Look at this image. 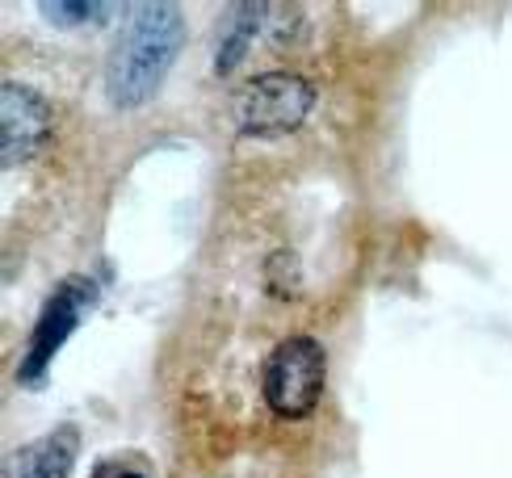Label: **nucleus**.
Listing matches in <instances>:
<instances>
[{"label": "nucleus", "mask_w": 512, "mask_h": 478, "mask_svg": "<svg viewBox=\"0 0 512 478\" xmlns=\"http://www.w3.org/2000/svg\"><path fill=\"white\" fill-rule=\"evenodd\" d=\"M181 13L173 5H143L135 9V21L126 26L118 51L110 59V93L118 105H139L147 101L164 72L173 68L177 47H181Z\"/></svg>", "instance_id": "obj_1"}, {"label": "nucleus", "mask_w": 512, "mask_h": 478, "mask_svg": "<svg viewBox=\"0 0 512 478\" xmlns=\"http://www.w3.org/2000/svg\"><path fill=\"white\" fill-rule=\"evenodd\" d=\"M265 403L286 420H303L324 395V349L311 336L282 340L265 361Z\"/></svg>", "instance_id": "obj_2"}, {"label": "nucleus", "mask_w": 512, "mask_h": 478, "mask_svg": "<svg viewBox=\"0 0 512 478\" xmlns=\"http://www.w3.org/2000/svg\"><path fill=\"white\" fill-rule=\"evenodd\" d=\"M315 89L294 72H265L244 84L236 101V126L244 135H286L307 122Z\"/></svg>", "instance_id": "obj_3"}, {"label": "nucleus", "mask_w": 512, "mask_h": 478, "mask_svg": "<svg viewBox=\"0 0 512 478\" xmlns=\"http://www.w3.org/2000/svg\"><path fill=\"white\" fill-rule=\"evenodd\" d=\"M51 135V105L42 101L26 84H5L0 93V151L5 160L17 164L34 156Z\"/></svg>", "instance_id": "obj_4"}, {"label": "nucleus", "mask_w": 512, "mask_h": 478, "mask_svg": "<svg viewBox=\"0 0 512 478\" xmlns=\"http://www.w3.org/2000/svg\"><path fill=\"white\" fill-rule=\"evenodd\" d=\"M89 298H93V286L84 277H76V281H63L59 294L47 302V311H42V319H38L34 344H30V357H26V365H21V378H26V382L47 369L51 353L63 344V336L76 328V319H80L84 307H89Z\"/></svg>", "instance_id": "obj_5"}, {"label": "nucleus", "mask_w": 512, "mask_h": 478, "mask_svg": "<svg viewBox=\"0 0 512 478\" xmlns=\"http://www.w3.org/2000/svg\"><path fill=\"white\" fill-rule=\"evenodd\" d=\"M76 462V428H55L42 441L13 453L9 478H68Z\"/></svg>", "instance_id": "obj_6"}, {"label": "nucleus", "mask_w": 512, "mask_h": 478, "mask_svg": "<svg viewBox=\"0 0 512 478\" xmlns=\"http://www.w3.org/2000/svg\"><path fill=\"white\" fill-rule=\"evenodd\" d=\"M47 17H63V26H80L84 17H110L114 5H42Z\"/></svg>", "instance_id": "obj_7"}, {"label": "nucleus", "mask_w": 512, "mask_h": 478, "mask_svg": "<svg viewBox=\"0 0 512 478\" xmlns=\"http://www.w3.org/2000/svg\"><path fill=\"white\" fill-rule=\"evenodd\" d=\"M114 478H143V474H131V470H126V474H114Z\"/></svg>", "instance_id": "obj_8"}]
</instances>
